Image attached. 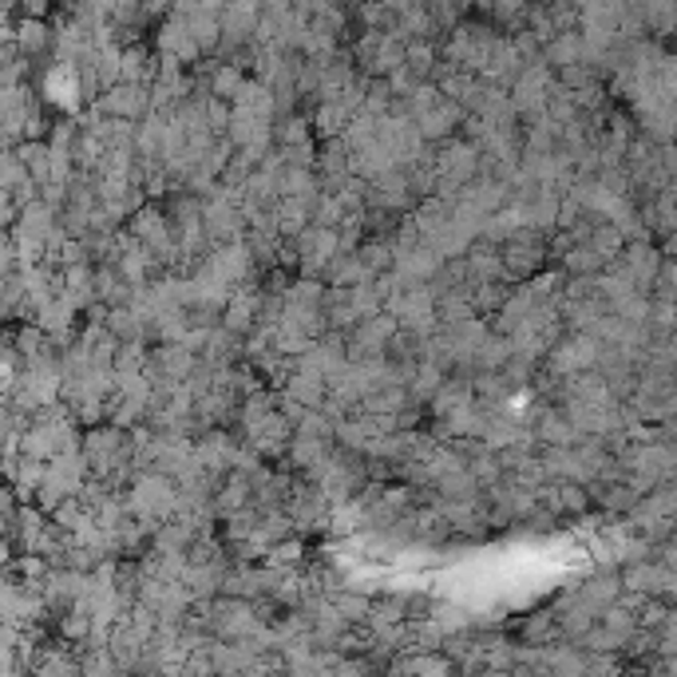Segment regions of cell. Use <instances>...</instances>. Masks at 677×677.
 Listing matches in <instances>:
<instances>
[{
  "instance_id": "7c38bea8",
  "label": "cell",
  "mask_w": 677,
  "mask_h": 677,
  "mask_svg": "<svg viewBox=\"0 0 677 677\" xmlns=\"http://www.w3.org/2000/svg\"><path fill=\"white\" fill-rule=\"evenodd\" d=\"M258 321H262V282L254 286H238L230 297V306L223 313V329L234 337L250 341L258 333Z\"/></svg>"
},
{
  "instance_id": "52a82bcc",
  "label": "cell",
  "mask_w": 677,
  "mask_h": 677,
  "mask_svg": "<svg viewBox=\"0 0 677 677\" xmlns=\"http://www.w3.org/2000/svg\"><path fill=\"white\" fill-rule=\"evenodd\" d=\"M151 48H155L163 60H179L187 72H194V68L206 60L202 48H199V40H194V33H191V24L182 21L175 9L167 12V21L155 24V33H151Z\"/></svg>"
},
{
  "instance_id": "9a60e30c",
  "label": "cell",
  "mask_w": 677,
  "mask_h": 677,
  "mask_svg": "<svg viewBox=\"0 0 677 677\" xmlns=\"http://www.w3.org/2000/svg\"><path fill=\"white\" fill-rule=\"evenodd\" d=\"M531 432H535L539 448H574L582 440L579 428H574L571 416H567V408H555V404H547V408H543L539 424H535Z\"/></svg>"
},
{
  "instance_id": "603a6c76",
  "label": "cell",
  "mask_w": 677,
  "mask_h": 677,
  "mask_svg": "<svg viewBox=\"0 0 677 677\" xmlns=\"http://www.w3.org/2000/svg\"><path fill=\"white\" fill-rule=\"evenodd\" d=\"M44 479H48V464H40V460H28V455H21V464H16V472H12L4 484L21 496V503H36V496H40Z\"/></svg>"
},
{
  "instance_id": "2e32d148",
  "label": "cell",
  "mask_w": 677,
  "mask_h": 677,
  "mask_svg": "<svg viewBox=\"0 0 677 677\" xmlns=\"http://www.w3.org/2000/svg\"><path fill=\"white\" fill-rule=\"evenodd\" d=\"M467 274H472V286H491V282H508L503 277V246L479 238L472 250H467Z\"/></svg>"
},
{
  "instance_id": "f546056e",
  "label": "cell",
  "mask_w": 677,
  "mask_h": 677,
  "mask_svg": "<svg viewBox=\"0 0 677 677\" xmlns=\"http://www.w3.org/2000/svg\"><path fill=\"white\" fill-rule=\"evenodd\" d=\"M408 669L413 677H460V666L448 654H408Z\"/></svg>"
},
{
  "instance_id": "4fadbf2b",
  "label": "cell",
  "mask_w": 677,
  "mask_h": 677,
  "mask_svg": "<svg viewBox=\"0 0 677 677\" xmlns=\"http://www.w3.org/2000/svg\"><path fill=\"white\" fill-rule=\"evenodd\" d=\"M464 123H467V111L460 104H452V99H440V104H436L428 116L416 119V128H420V135H424V143H428V147H440V143L455 139Z\"/></svg>"
},
{
  "instance_id": "484cf974",
  "label": "cell",
  "mask_w": 677,
  "mask_h": 677,
  "mask_svg": "<svg viewBox=\"0 0 677 677\" xmlns=\"http://www.w3.org/2000/svg\"><path fill=\"white\" fill-rule=\"evenodd\" d=\"M16 155H21V163L28 167L33 182L44 191V187L52 182V147H48V143H21Z\"/></svg>"
},
{
  "instance_id": "e0dca14e",
  "label": "cell",
  "mask_w": 677,
  "mask_h": 677,
  "mask_svg": "<svg viewBox=\"0 0 677 677\" xmlns=\"http://www.w3.org/2000/svg\"><path fill=\"white\" fill-rule=\"evenodd\" d=\"M476 404V389H472V377L464 372H452L444 381V389L436 392V401L428 404V420H444V416L460 413V408H472Z\"/></svg>"
},
{
  "instance_id": "d6986e66",
  "label": "cell",
  "mask_w": 677,
  "mask_h": 677,
  "mask_svg": "<svg viewBox=\"0 0 677 677\" xmlns=\"http://www.w3.org/2000/svg\"><path fill=\"white\" fill-rule=\"evenodd\" d=\"M282 396H289V401L309 408V413H321L329 401V381H321L313 372H294L286 381V389H282Z\"/></svg>"
},
{
  "instance_id": "8fae6325",
  "label": "cell",
  "mask_w": 677,
  "mask_h": 677,
  "mask_svg": "<svg viewBox=\"0 0 677 677\" xmlns=\"http://www.w3.org/2000/svg\"><path fill=\"white\" fill-rule=\"evenodd\" d=\"M223 9L226 4H175V12L191 24V33L206 60H214L218 48H223Z\"/></svg>"
},
{
  "instance_id": "1f68e13d",
  "label": "cell",
  "mask_w": 677,
  "mask_h": 677,
  "mask_svg": "<svg viewBox=\"0 0 677 677\" xmlns=\"http://www.w3.org/2000/svg\"><path fill=\"white\" fill-rule=\"evenodd\" d=\"M325 282H313V277H297L294 289H289V306H321L325 301Z\"/></svg>"
},
{
  "instance_id": "ac0fdd59",
  "label": "cell",
  "mask_w": 677,
  "mask_h": 677,
  "mask_svg": "<svg viewBox=\"0 0 677 677\" xmlns=\"http://www.w3.org/2000/svg\"><path fill=\"white\" fill-rule=\"evenodd\" d=\"M202 360H206L211 369H234V365H246V341L226 333V329H214L211 337H206Z\"/></svg>"
},
{
  "instance_id": "ba28073f",
  "label": "cell",
  "mask_w": 677,
  "mask_h": 677,
  "mask_svg": "<svg viewBox=\"0 0 677 677\" xmlns=\"http://www.w3.org/2000/svg\"><path fill=\"white\" fill-rule=\"evenodd\" d=\"M92 111H99L104 119H128V123H143V119L155 111L151 107V87H139V84H119L111 92L92 104Z\"/></svg>"
},
{
  "instance_id": "5b68a950",
  "label": "cell",
  "mask_w": 677,
  "mask_h": 677,
  "mask_svg": "<svg viewBox=\"0 0 677 677\" xmlns=\"http://www.w3.org/2000/svg\"><path fill=\"white\" fill-rule=\"evenodd\" d=\"M547 242L543 234L535 230H519L508 246H503V277H508V286H527L535 277L543 274V262H547Z\"/></svg>"
},
{
  "instance_id": "4316f807",
  "label": "cell",
  "mask_w": 677,
  "mask_h": 677,
  "mask_svg": "<svg viewBox=\"0 0 677 677\" xmlns=\"http://www.w3.org/2000/svg\"><path fill=\"white\" fill-rule=\"evenodd\" d=\"M511 289L515 286H508V282H491V286H476L472 289V306H476V313L484 321H491V318H499L503 313V306L511 301Z\"/></svg>"
},
{
  "instance_id": "277c9868",
  "label": "cell",
  "mask_w": 677,
  "mask_h": 677,
  "mask_svg": "<svg viewBox=\"0 0 677 677\" xmlns=\"http://www.w3.org/2000/svg\"><path fill=\"white\" fill-rule=\"evenodd\" d=\"M202 226H206V234H211L214 250H218V246L246 242V234H250V223H246V214H242V202L234 199L223 182H218V191L202 199Z\"/></svg>"
},
{
  "instance_id": "83f0119b",
  "label": "cell",
  "mask_w": 677,
  "mask_h": 677,
  "mask_svg": "<svg viewBox=\"0 0 677 677\" xmlns=\"http://www.w3.org/2000/svg\"><path fill=\"white\" fill-rule=\"evenodd\" d=\"M274 139L277 147H313L318 135H313V123L306 116H289V119H277L274 123Z\"/></svg>"
},
{
  "instance_id": "30bf717a",
  "label": "cell",
  "mask_w": 677,
  "mask_h": 677,
  "mask_svg": "<svg viewBox=\"0 0 677 677\" xmlns=\"http://www.w3.org/2000/svg\"><path fill=\"white\" fill-rule=\"evenodd\" d=\"M202 357L191 353L187 345H151V365H147V377L151 381H175V384H187L199 372Z\"/></svg>"
},
{
  "instance_id": "d6a6232c",
  "label": "cell",
  "mask_w": 677,
  "mask_h": 677,
  "mask_svg": "<svg viewBox=\"0 0 677 677\" xmlns=\"http://www.w3.org/2000/svg\"><path fill=\"white\" fill-rule=\"evenodd\" d=\"M52 12V4H44V0H24V4H16V16L21 21H44Z\"/></svg>"
},
{
  "instance_id": "44dd1931",
  "label": "cell",
  "mask_w": 677,
  "mask_h": 677,
  "mask_svg": "<svg viewBox=\"0 0 677 677\" xmlns=\"http://www.w3.org/2000/svg\"><path fill=\"white\" fill-rule=\"evenodd\" d=\"M408 523H413V539L424 543V547H440V543H448L455 535L452 523H448L436 508H416L413 515H408Z\"/></svg>"
},
{
  "instance_id": "3957f363",
  "label": "cell",
  "mask_w": 677,
  "mask_h": 677,
  "mask_svg": "<svg viewBox=\"0 0 677 677\" xmlns=\"http://www.w3.org/2000/svg\"><path fill=\"white\" fill-rule=\"evenodd\" d=\"M349 52H353V60H357L360 75H369V80H389V75L401 72L404 60H408V44H401L389 33H360V36H353Z\"/></svg>"
},
{
  "instance_id": "9c48e42d",
  "label": "cell",
  "mask_w": 677,
  "mask_h": 677,
  "mask_svg": "<svg viewBox=\"0 0 677 677\" xmlns=\"http://www.w3.org/2000/svg\"><path fill=\"white\" fill-rule=\"evenodd\" d=\"M238 448H242V436L234 428H214V432L199 436L194 440V452H199V464L211 472V476L226 479L234 472V460H238Z\"/></svg>"
},
{
  "instance_id": "6da1fadb",
  "label": "cell",
  "mask_w": 677,
  "mask_h": 677,
  "mask_svg": "<svg viewBox=\"0 0 677 677\" xmlns=\"http://www.w3.org/2000/svg\"><path fill=\"white\" fill-rule=\"evenodd\" d=\"M84 464L92 479H111V476H119V472H135V436L116 428V424L87 428Z\"/></svg>"
},
{
  "instance_id": "4dcf8cb0",
  "label": "cell",
  "mask_w": 677,
  "mask_h": 677,
  "mask_svg": "<svg viewBox=\"0 0 677 677\" xmlns=\"http://www.w3.org/2000/svg\"><path fill=\"white\" fill-rule=\"evenodd\" d=\"M349 294H353V309H357V318H360V321L377 318V313H384V306H389V297H384L381 289H377V282L349 289Z\"/></svg>"
},
{
  "instance_id": "8992f818",
  "label": "cell",
  "mask_w": 677,
  "mask_h": 677,
  "mask_svg": "<svg viewBox=\"0 0 677 677\" xmlns=\"http://www.w3.org/2000/svg\"><path fill=\"white\" fill-rule=\"evenodd\" d=\"M286 511H289V519H294L297 535H318V531H325L329 535L333 499H329L313 479H306V476L294 479V491H289V499H286Z\"/></svg>"
},
{
  "instance_id": "d4e9b609",
  "label": "cell",
  "mask_w": 677,
  "mask_h": 677,
  "mask_svg": "<svg viewBox=\"0 0 677 677\" xmlns=\"http://www.w3.org/2000/svg\"><path fill=\"white\" fill-rule=\"evenodd\" d=\"M511 357H515V349H511L508 337H499V333H491V337L479 345L476 353V372H503L511 365ZM472 372V377H476Z\"/></svg>"
},
{
  "instance_id": "7a4b0ae2",
  "label": "cell",
  "mask_w": 677,
  "mask_h": 677,
  "mask_svg": "<svg viewBox=\"0 0 677 677\" xmlns=\"http://www.w3.org/2000/svg\"><path fill=\"white\" fill-rule=\"evenodd\" d=\"M309 479H313L333 503H353V499H360V491L372 484L369 460L360 452H345V448H337V452L329 455V464L321 467V472H313Z\"/></svg>"
},
{
  "instance_id": "cb8c5ba5",
  "label": "cell",
  "mask_w": 677,
  "mask_h": 677,
  "mask_svg": "<svg viewBox=\"0 0 677 677\" xmlns=\"http://www.w3.org/2000/svg\"><path fill=\"white\" fill-rule=\"evenodd\" d=\"M372 277L365 274V265H360L357 254H341L333 258V265H329L325 274V286H337V289H357V286H369Z\"/></svg>"
},
{
  "instance_id": "7402d4cb",
  "label": "cell",
  "mask_w": 677,
  "mask_h": 677,
  "mask_svg": "<svg viewBox=\"0 0 677 677\" xmlns=\"http://www.w3.org/2000/svg\"><path fill=\"white\" fill-rule=\"evenodd\" d=\"M96 297L104 301V306L123 309V306H131V297H135V286H131L128 277L119 274L116 265H96Z\"/></svg>"
},
{
  "instance_id": "f1b7e54d",
  "label": "cell",
  "mask_w": 677,
  "mask_h": 677,
  "mask_svg": "<svg viewBox=\"0 0 677 677\" xmlns=\"http://www.w3.org/2000/svg\"><path fill=\"white\" fill-rule=\"evenodd\" d=\"M365 531V508H360L357 499L353 503H333V515H329V535H337V539H349Z\"/></svg>"
},
{
  "instance_id": "5bb4252c",
  "label": "cell",
  "mask_w": 677,
  "mask_h": 677,
  "mask_svg": "<svg viewBox=\"0 0 677 677\" xmlns=\"http://www.w3.org/2000/svg\"><path fill=\"white\" fill-rule=\"evenodd\" d=\"M337 452V444L333 440H313V436H294V444H289V455H286V467L294 472V476H313V472H321V467L329 464V455Z\"/></svg>"
},
{
  "instance_id": "836d02e7",
  "label": "cell",
  "mask_w": 677,
  "mask_h": 677,
  "mask_svg": "<svg viewBox=\"0 0 677 677\" xmlns=\"http://www.w3.org/2000/svg\"><path fill=\"white\" fill-rule=\"evenodd\" d=\"M265 677H289V674H286V669H270Z\"/></svg>"
},
{
  "instance_id": "ffe728a7",
  "label": "cell",
  "mask_w": 677,
  "mask_h": 677,
  "mask_svg": "<svg viewBox=\"0 0 677 677\" xmlns=\"http://www.w3.org/2000/svg\"><path fill=\"white\" fill-rule=\"evenodd\" d=\"M234 111H246V116H258V119H270V123H277V99L274 92L262 84V80H246V87L238 92V99H234Z\"/></svg>"
}]
</instances>
